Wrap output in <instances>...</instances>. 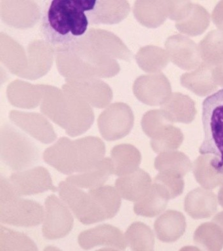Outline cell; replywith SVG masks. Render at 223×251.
<instances>
[{
	"instance_id": "30bf717a",
	"label": "cell",
	"mask_w": 223,
	"mask_h": 251,
	"mask_svg": "<svg viewBox=\"0 0 223 251\" xmlns=\"http://www.w3.org/2000/svg\"><path fill=\"white\" fill-rule=\"evenodd\" d=\"M64 202L55 195H50L45 201V215L43 226V237L56 240L68 235L72 230L74 218Z\"/></svg>"
},
{
	"instance_id": "5b68a950",
	"label": "cell",
	"mask_w": 223,
	"mask_h": 251,
	"mask_svg": "<svg viewBox=\"0 0 223 251\" xmlns=\"http://www.w3.org/2000/svg\"><path fill=\"white\" fill-rule=\"evenodd\" d=\"M204 139L201 155H212L211 164L223 174V89L210 95L202 104Z\"/></svg>"
},
{
	"instance_id": "44dd1931",
	"label": "cell",
	"mask_w": 223,
	"mask_h": 251,
	"mask_svg": "<svg viewBox=\"0 0 223 251\" xmlns=\"http://www.w3.org/2000/svg\"><path fill=\"white\" fill-rule=\"evenodd\" d=\"M154 166L159 172L174 173L183 177L193 168L186 154L175 151L159 153L155 158Z\"/></svg>"
},
{
	"instance_id": "8992f818",
	"label": "cell",
	"mask_w": 223,
	"mask_h": 251,
	"mask_svg": "<svg viewBox=\"0 0 223 251\" xmlns=\"http://www.w3.org/2000/svg\"><path fill=\"white\" fill-rule=\"evenodd\" d=\"M0 221L18 227H33L44 221L43 206L32 200L17 195L8 179L1 178Z\"/></svg>"
},
{
	"instance_id": "603a6c76",
	"label": "cell",
	"mask_w": 223,
	"mask_h": 251,
	"mask_svg": "<svg viewBox=\"0 0 223 251\" xmlns=\"http://www.w3.org/2000/svg\"><path fill=\"white\" fill-rule=\"evenodd\" d=\"M88 193L104 210L107 219H112L117 215L121 208L122 198L116 188L106 185L90 189Z\"/></svg>"
},
{
	"instance_id": "5bb4252c",
	"label": "cell",
	"mask_w": 223,
	"mask_h": 251,
	"mask_svg": "<svg viewBox=\"0 0 223 251\" xmlns=\"http://www.w3.org/2000/svg\"><path fill=\"white\" fill-rule=\"evenodd\" d=\"M151 185L150 175L140 168L132 174L120 176L115 181V188L121 198L134 202L142 200Z\"/></svg>"
},
{
	"instance_id": "7c38bea8",
	"label": "cell",
	"mask_w": 223,
	"mask_h": 251,
	"mask_svg": "<svg viewBox=\"0 0 223 251\" xmlns=\"http://www.w3.org/2000/svg\"><path fill=\"white\" fill-rule=\"evenodd\" d=\"M78 243L85 250L100 246L110 250H125L127 246L123 232L109 225H99L82 232L78 237Z\"/></svg>"
},
{
	"instance_id": "3957f363",
	"label": "cell",
	"mask_w": 223,
	"mask_h": 251,
	"mask_svg": "<svg viewBox=\"0 0 223 251\" xmlns=\"http://www.w3.org/2000/svg\"><path fill=\"white\" fill-rule=\"evenodd\" d=\"M41 86L42 113L64 128L69 136L83 134L93 125L94 111L83 99L54 86L42 84Z\"/></svg>"
},
{
	"instance_id": "52a82bcc",
	"label": "cell",
	"mask_w": 223,
	"mask_h": 251,
	"mask_svg": "<svg viewBox=\"0 0 223 251\" xmlns=\"http://www.w3.org/2000/svg\"><path fill=\"white\" fill-rule=\"evenodd\" d=\"M39 151L32 140L9 124L1 127V159L14 171L26 170L36 164Z\"/></svg>"
},
{
	"instance_id": "484cf974",
	"label": "cell",
	"mask_w": 223,
	"mask_h": 251,
	"mask_svg": "<svg viewBox=\"0 0 223 251\" xmlns=\"http://www.w3.org/2000/svg\"><path fill=\"white\" fill-rule=\"evenodd\" d=\"M153 183L161 186L170 200L182 195L184 189V181L181 175L170 172H159Z\"/></svg>"
},
{
	"instance_id": "9a60e30c",
	"label": "cell",
	"mask_w": 223,
	"mask_h": 251,
	"mask_svg": "<svg viewBox=\"0 0 223 251\" xmlns=\"http://www.w3.org/2000/svg\"><path fill=\"white\" fill-rule=\"evenodd\" d=\"M130 10L127 1L96 0L94 8L87 14L90 25H115L124 20Z\"/></svg>"
},
{
	"instance_id": "8fae6325",
	"label": "cell",
	"mask_w": 223,
	"mask_h": 251,
	"mask_svg": "<svg viewBox=\"0 0 223 251\" xmlns=\"http://www.w3.org/2000/svg\"><path fill=\"white\" fill-rule=\"evenodd\" d=\"M8 180L17 195L20 196L37 195L50 190L54 192L57 190L52 184L49 172L41 166L14 173L10 175Z\"/></svg>"
},
{
	"instance_id": "9c48e42d",
	"label": "cell",
	"mask_w": 223,
	"mask_h": 251,
	"mask_svg": "<svg viewBox=\"0 0 223 251\" xmlns=\"http://www.w3.org/2000/svg\"><path fill=\"white\" fill-rule=\"evenodd\" d=\"M98 127L104 140H120L129 134L134 125V115L129 105L124 103L111 104L100 114Z\"/></svg>"
},
{
	"instance_id": "ffe728a7",
	"label": "cell",
	"mask_w": 223,
	"mask_h": 251,
	"mask_svg": "<svg viewBox=\"0 0 223 251\" xmlns=\"http://www.w3.org/2000/svg\"><path fill=\"white\" fill-rule=\"evenodd\" d=\"M169 197L159 185L153 183L147 195L135 202L134 211L138 216L154 217L163 213L168 205Z\"/></svg>"
},
{
	"instance_id": "d4e9b609",
	"label": "cell",
	"mask_w": 223,
	"mask_h": 251,
	"mask_svg": "<svg viewBox=\"0 0 223 251\" xmlns=\"http://www.w3.org/2000/svg\"><path fill=\"white\" fill-rule=\"evenodd\" d=\"M184 136L179 128L170 125L155 138L151 139V149L161 153L176 151L182 145Z\"/></svg>"
},
{
	"instance_id": "2e32d148",
	"label": "cell",
	"mask_w": 223,
	"mask_h": 251,
	"mask_svg": "<svg viewBox=\"0 0 223 251\" xmlns=\"http://www.w3.org/2000/svg\"><path fill=\"white\" fill-rule=\"evenodd\" d=\"M187 227L184 215L176 210L164 212L154 223L155 235L160 241L172 243L184 235Z\"/></svg>"
},
{
	"instance_id": "7402d4cb",
	"label": "cell",
	"mask_w": 223,
	"mask_h": 251,
	"mask_svg": "<svg viewBox=\"0 0 223 251\" xmlns=\"http://www.w3.org/2000/svg\"><path fill=\"white\" fill-rule=\"evenodd\" d=\"M125 238L127 246L132 251H152L154 248L153 231L144 223L132 224L126 231Z\"/></svg>"
},
{
	"instance_id": "ba28073f",
	"label": "cell",
	"mask_w": 223,
	"mask_h": 251,
	"mask_svg": "<svg viewBox=\"0 0 223 251\" xmlns=\"http://www.w3.org/2000/svg\"><path fill=\"white\" fill-rule=\"evenodd\" d=\"M58 189L61 199L81 223L88 225L106 220L104 210L89 193L66 181L59 184Z\"/></svg>"
},
{
	"instance_id": "d6986e66",
	"label": "cell",
	"mask_w": 223,
	"mask_h": 251,
	"mask_svg": "<svg viewBox=\"0 0 223 251\" xmlns=\"http://www.w3.org/2000/svg\"><path fill=\"white\" fill-rule=\"evenodd\" d=\"M113 174L119 176L135 172L142 162V155L135 147L129 144L117 145L111 151Z\"/></svg>"
},
{
	"instance_id": "7a4b0ae2",
	"label": "cell",
	"mask_w": 223,
	"mask_h": 251,
	"mask_svg": "<svg viewBox=\"0 0 223 251\" xmlns=\"http://www.w3.org/2000/svg\"><path fill=\"white\" fill-rule=\"evenodd\" d=\"M96 0H52L42 16L40 33L54 50L77 41L87 33L90 25L87 12Z\"/></svg>"
},
{
	"instance_id": "6da1fadb",
	"label": "cell",
	"mask_w": 223,
	"mask_h": 251,
	"mask_svg": "<svg viewBox=\"0 0 223 251\" xmlns=\"http://www.w3.org/2000/svg\"><path fill=\"white\" fill-rule=\"evenodd\" d=\"M58 73L68 80L114 76L119 63L98 29L90 28L83 37L55 50Z\"/></svg>"
},
{
	"instance_id": "cb8c5ba5",
	"label": "cell",
	"mask_w": 223,
	"mask_h": 251,
	"mask_svg": "<svg viewBox=\"0 0 223 251\" xmlns=\"http://www.w3.org/2000/svg\"><path fill=\"white\" fill-rule=\"evenodd\" d=\"M0 250L37 251L35 242L24 233H20L7 227L0 229Z\"/></svg>"
},
{
	"instance_id": "4316f807",
	"label": "cell",
	"mask_w": 223,
	"mask_h": 251,
	"mask_svg": "<svg viewBox=\"0 0 223 251\" xmlns=\"http://www.w3.org/2000/svg\"><path fill=\"white\" fill-rule=\"evenodd\" d=\"M170 124L161 110L147 112L142 121L143 130L151 139L161 134L168 126L171 125Z\"/></svg>"
},
{
	"instance_id": "277c9868",
	"label": "cell",
	"mask_w": 223,
	"mask_h": 251,
	"mask_svg": "<svg viewBox=\"0 0 223 251\" xmlns=\"http://www.w3.org/2000/svg\"><path fill=\"white\" fill-rule=\"evenodd\" d=\"M105 153L104 143L97 137L75 141L63 137L44 151L43 159L58 172L69 175L91 170L104 159Z\"/></svg>"
},
{
	"instance_id": "e0dca14e",
	"label": "cell",
	"mask_w": 223,
	"mask_h": 251,
	"mask_svg": "<svg viewBox=\"0 0 223 251\" xmlns=\"http://www.w3.org/2000/svg\"><path fill=\"white\" fill-rule=\"evenodd\" d=\"M161 111L170 123L190 124L197 113L193 100L178 93L170 96L161 105Z\"/></svg>"
},
{
	"instance_id": "ac0fdd59",
	"label": "cell",
	"mask_w": 223,
	"mask_h": 251,
	"mask_svg": "<svg viewBox=\"0 0 223 251\" xmlns=\"http://www.w3.org/2000/svg\"><path fill=\"white\" fill-rule=\"evenodd\" d=\"M113 174L112 161L104 158L96 166L87 172L67 177V183L79 188L93 189L103 186Z\"/></svg>"
},
{
	"instance_id": "4fadbf2b",
	"label": "cell",
	"mask_w": 223,
	"mask_h": 251,
	"mask_svg": "<svg viewBox=\"0 0 223 251\" xmlns=\"http://www.w3.org/2000/svg\"><path fill=\"white\" fill-rule=\"evenodd\" d=\"M9 118L23 131L44 144L53 142L57 137L51 124L41 114L14 110Z\"/></svg>"
}]
</instances>
